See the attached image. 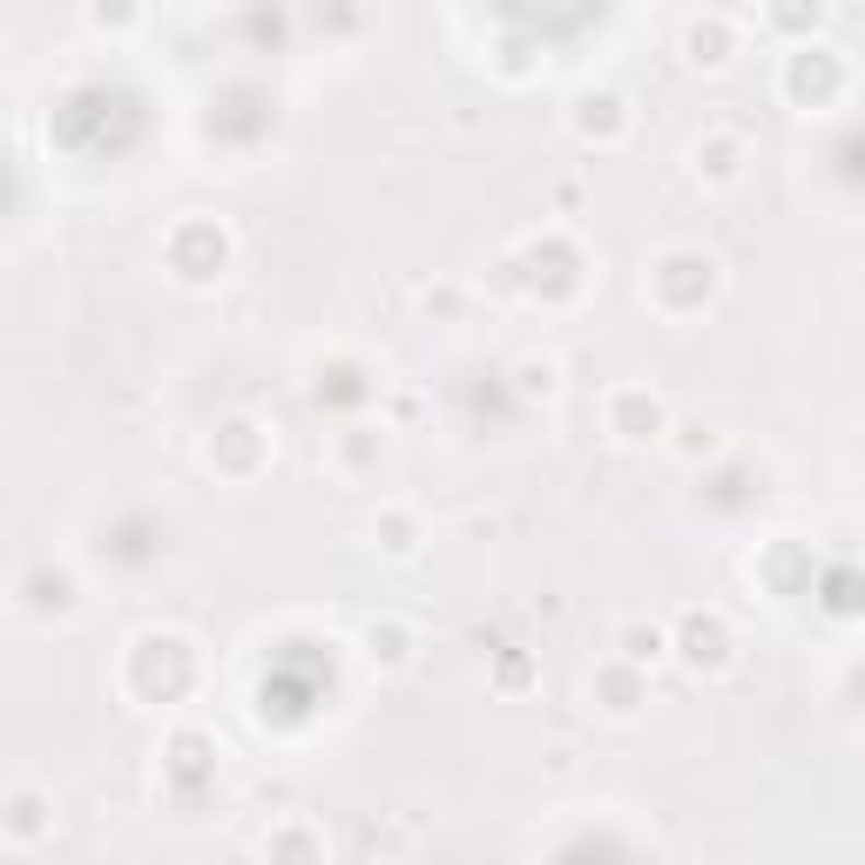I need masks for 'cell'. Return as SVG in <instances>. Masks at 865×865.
I'll return each instance as SVG.
<instances>
[{
	"label": "cell",
	"instance_id": "6da1fadb",
	"mask_svg": "<svg viewBox=\"0 0 865 865\" xmlns=\"http://www.w3.org/2000/svg\"><path fill=\"white\" fill-rule=\"evenodd\" d=\"M615 432L622 440H656L662 432V406L649 392H615Z\"/></svg>",
	"mask_w": 865,
	"mask_h": 865
},
{
	"label": "cell",
	"instance_id": "7a4b0ae2",
	"mask_svg": "<svg viewBox=\"0 0 865 865\" xmlns=\"http://www.w3.org/2000/svg\"><path fill=\"white\" fill-rule=\"evenodd\" d=\"M683 48H690L696 68H724V61H730V27H724V21H711V27L696 21V27L683 34Z\"/></svg>",
	"mask_w": 865,
	"mask_h": 865
},
{
	"label": "cell",
	"instance_id": "3957f363",
	"mask_svg": "<svg viewBox=\"0 0 865 865\" xmlns=\"http://www.w3.org/2000/svg\"><path fill=\"white\" fill-rule=\"evenodd\" d=\"M696 176L737 183V142H703V149H696Z\"/></svg>",
	"mask_w": 865,
	"mask_h": 865
},
{
	"label": "cell",
	"instance_id": "277c9868",
	"mask_svg": "<svg viewBox=\"0 0 865 865\" xmlns=\"http://www.w3.org/2000/svg\"><path fill=\"white\" fill-rule=\"evenodd\" d=\"M108 14H115V21H129V14H136V0H95V27H108Z\"/></svg>",
	"mask_w": 865,
	"mask_h": 865
}]
</instances>
